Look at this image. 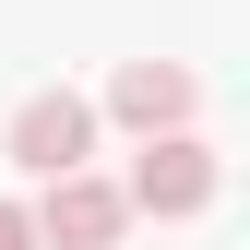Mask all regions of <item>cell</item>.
<instances>
[{"label": "cell", "instance_id": "6da1fadb", "mask_svg": "<svg viewBox=\"0 0 250 250\" xmlns=\"http://www.w3.org/2000/svg\"><path fill=\"white\" fill-rule=\"evenodd\" d=\"M24 227H36V250H107L119 227H131V203H119V179L72 167V179H48V191L24 203Z\"/></svg>", "mask_w": 250, "mask_h": 250}, {"label": "cell", "instance_id": "7a4b0ae2", "mask_svg": "<svg viewBox=\"0 0 250 250\" xmlns=\"http://www.w3.org/2000/svg\"><path fill=\"white\" fill-rule=\"evenodd\" d=\"M214 179H227V167H214V143H203V131H167V143H143V155H131L119 203H131V214H203V203H214Z\"/></svg>", "mask_w": 250, "mask_h": 250}, {"label": "cell", "instance_id": "3957f363", "mask_svg": "<svg viewBox=\"0 0 250 250\" xmlns=\"http://www.w3.org/2000/svg\"><path fill=\"white\" fill-rule=\"evenodd\" d=\"M83 155H96V107H83V96H60V83H48V96L12 107V167L36 179V191H48V179H72Z\"/></svg>", "mask_w": 250, "mask_h": 250}, {"label": "cell", "instance_id": "277c9868", "mask_svg": "<svg viewBox=\"0 0 250 250\" xmlns=\"http://www.w3.org/2000/svg\"><path fill=\"white\" fill-rule=\"evenodd\" d=\"M107 119H119V131H143V143H167V131H191V119H203V83L179 72V60H119Z\"/></svg>", "mask_w": 250, "mask_h": 250}, {"label": "cell", "instance_id": "5b68a950", "mask_svg": "<svg viewBox=\"0 0 250 250\" xmlns=\"http://www.w3.org/2000/svg\"><path fill=\"white\" fill-rule=\"evenodd\" d=\"M0 250H36V227H24V203H0Z\"/></svg>", "mask_w": 250, "mask_h": 250}]
</instances>
